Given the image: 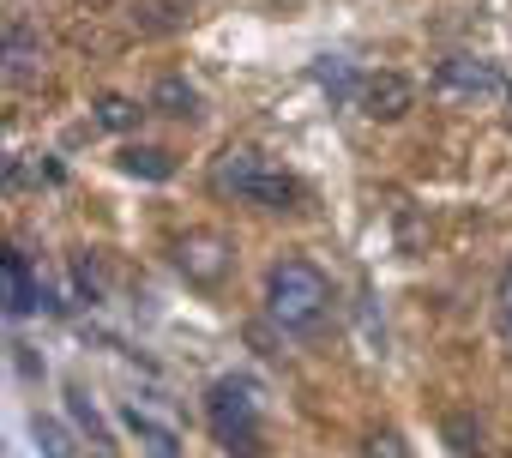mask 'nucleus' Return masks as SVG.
<instances>
[{
  "label": "nucleus",
  "instance_id": "3",
  "mask_svg": "<svg viewBox=\"0 0 512 458\" xmlns=\"http://www.w3.org/2000/svg\"><path fill=\"white\" fill-rule=\"evenodd\" d=\"M205 422L223 440V452L235 458H260V398L247 380H217L205 392Z\"/></svg>",
  "mask_w": 512,
  "mask_h": 458
},
{
  "label": "nucleus",
  "instance_id": "6",
  "mask_svg": "<svg viewBox=\"0 0 512 458\" xmlns=\"http://www.w3.org/2000/svg\"><path fill=\"white\" fill-rule=\"evenodd\" d=\"M356 103H362L368 121H404L416 109V85L404 73H368L362 91H356Z\"/></svg>",
  "mask_w": 512,
  "mask_h": 458
},
{
  "label": "nucleus",
  "instance_id": "13",
  "mask_svg": "<svg viewBox=\"0 0 512 458\" xmlns=\"http://www.w3.org/2000/svg\"><path fill=\"white\" fill-rule=\"evenodd\" d=\"M97 121L115 127V133H127V127L139 121V103H133V97H97Z\"/></svg>",
  "mask_w": 512,
  "mask_h": 458
},
{
  "label": "nucleus",
  "instance_id": "11",
  "mask_svg": "<svg viewBox=\"0 0 512 458\" xmlns=\"http://www.w3.org/2000/svg\"><path fill=\"white\" fill-rule=\"evenodd\" d=\"M127 428L139 434V446H145L151 458H181V452H175V434H169L163 422H151L145 410H127Z\"/></svg>",
  "mask_w": 512,
  "mask_h": 458
},
{
  "label": "nucleus",
  "instance_id": "14",
  "mask_svg": "<svg viewBox=\"0 0 512 458\" xmlns=\"http://www.w3.org/2000/svg\"><path fill=\"white\" fill-rule=\"evenodd\" d=\"M37 446H43V458H73V440L55 422H43V416H37Z\"/></svg>",
  "mask_w": 512,
  "mask_h": 458
},
{
  "label": "nucleus",
  "instance_id": "18",
  "mask_svg": "<svg viewBox=\"0 0 512 458\" xmlns=\"http://www.w3.org/2000/svg\"><path fill=\"white\" fill-rule=\"evenodd\" d=\"M506 115H512V79H506Z\"/></svg>",
  "mask_w": 512,
  "mask_h": 458
},
{
  "label": "nucleus",
  "instance_id": "10",
  "mask_svg": "<svg viewBox=\"0 0 512 458\" xmlns=\"http://www.w3.org/2000/svg\"><path fill=\"white\" fill-rule=\"evenodd\" d=\"M121 169H127V175H145V181H169V175H175V157L157 151V145H127V151H121Z\"/></svg>",
  "mask_w": 512,
  "mask_h": 458
},
{
  "label": "nucleus",
  "instance_id": "16",
  "mask_svg": "<svg viewBox=\"0 0 512 458\" xmlns=\"http://www.w3.org/2000/svg\"><path fill=\"white\" fill-rule=\"evenodd\" d=\"M368 458H404V452H398V434H374V440H368Z\"/></svg>",
  "mask_w": 512,
  "mask_h": 458
},
{
  "label": "nucleus",
  "instance_id": "2",
  "mask_svg": "<svg viewBox=\"0 0 512 458\" xmlns=\"http://www.w3.org/2000/svg\"><path fill=\"white\" fill-rule=\"evenodd\" d=\"M211 187H217V193H235V199H253V205H272V211H284V205L302 199L296 175L272 169L260 151H223L217 169H211Z\"/></svg>",
  "mask_w": 512,
  "mask_h": 458
},
{
  "label": "nucleus",
  "instance_id": "7",
  "mask_svg": "<svg viewBox=\"0 0 512 458\" xmlns=\"http://www.w3.org/2000/svg\"><path fill=\"white\" fill-rule=\"evenodd\" d=\"M0 272H7V314L19 320V314H37V308H49V290H43V278L31 272V260L13 248L7 260H0Z\"/></svg>",
  "mask_w": 512,
  "mask_h": 458
},
{
  "label": "nucleus",
  "instance_id": "15",
  "mask_svg": "<svg viewBox=\"0 0 512 458\" xmlns=\"http://www.w3.org/2000/svg\"><path fill=\"white\" fill-rule=\"evenodd\" d=\"M67 404H73V416H79V428H91V434L103 440V422H97V410H91V398H85V386H67Z\"/></svg>",
  "mask_w": 512,
  "mask_h": 458
},
{
  "label": "nucleus",
  "instance_id": "8",
  "mask_svg": "<svg viewBox=\"0 0 512 458\" xmlns=\"http://www.w3.org/2000/svg\"><path fill=\"white\" fill-rule=\"evenodd\" d=\"M37 73H43V49H37L31 25H7V79L25 85V79H37Z\"/></svg>",
  "mask_w": 512,
  "mask_h": 458
},
{
  "label": "nucleus",
  "instance_id": "4",
  "mask_svg": "<svg viewBox=\"0 0 512 458\" xmlns=\"http://www.w3.org/2000/svg\"><path fill=\"white\" fill-rule=\"evenodd\" d=\"M175 266H181V278H187V284L217 290V284L235 272V242H229V236H217V229H193V236H181V242H175Z\"/></svg>",
  "mask_w": 512,
  "mask_h": 458
},
{
  "label": "nucleus",
  "instance_id": "17",
  "mask_svg": "<svg viewBox=\"0 0 512 458\" xmlns=\"http://www.w3.org/2000/svg\"><path fill=\"white\" fill-rule=\"evenodd\" d=\"M500 332H506V344H512V272H506V284H500Z\"/></svg>",
  "mask_w": 512,
  "mask_h": 458
},
{
  "label": "nucleus",
  "instance_id": "1",
  "mask_svg": "<svg viewBox=\"0 0 512 458\" xmlns=\"http://www.w3.org/2000/svg\"><path fill=\"white\" fill-rule=\"evenodd\" d=\"M326 308H332V284H326L320 266H308V260H278V266L266 272V314H272L284 332L320 326Z\"/></svg>",
  "mask_w": 512,
  "mask_h": 458
},
{
  "label": "nucleus",
  "instance_id": "12",
  "mask_svg": "<svg viewBox=\"0 0 512 458\" xmlns=\"http://www.w3.org/2000/svg\"><path fill=\"white\" fill-rule=\"evenodd\" d=\"M314 79H320V85H326L332 97H356V91H362V79H356V73H350V67L338 61V55H326V61L314 67Z\"/></svg>",
  "mask_w": 512,
  "mask_h": 458
},
{
  "label": "nucleus",
  "instance_id": "5",
  "mask_svg": "<svg viewBox=\"0 0 512 458\" xmlns=\"http://www.w3.org/2000/svg\"><path fill=\"white\" fill-rule=\"evenodd\" d=\"M488 91H506V79H500V67L482 61V55H452V61L434 67V97H440V103H476V97H488Z\"/></svg>",
  "mask_w": 512,
  "mask_h": 458
},
{
  "label": "nucleus",
  "instance_id": "9",
  "mask_svg": "<svg viewBox=\"0 0 512 458\" xmlns=\"http://www.w3.org/2000/svg\"><path fill=\"white\" fill-rule=\"evenodd\" d=\"M151 109H157V115H199V91H193L181 73H163V79L151 85Z\"/></svg>",
  "mask_w": 512,
  "mask_h": 458
}]
</instances>
